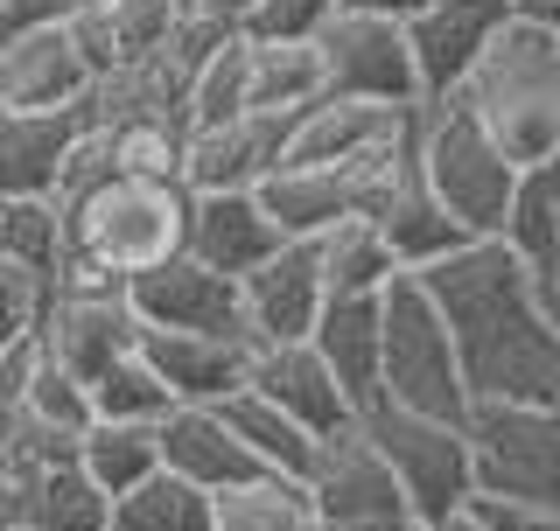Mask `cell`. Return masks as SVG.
I'll list each match as a JSON object with an SVG mask.
<instances>
[{
  "label": "cell",
  "mask_w": 560,
  "mask_h": 531,
  "mask_svg": "<svg viewBox=\"0 0 560 531\" xmlns=\"http://www.w3.org/2000/svg\"><path fill=\"white\" fill-rule=\"evenodd\" d=\"M49 280H35V273H22L14 259H0V357L8 350H22L35 329H43V315H49Z\"/></svg>",
  "instance_id": "8d00e7d4"
},
{
  "label": "cell",
  "mask_w": 560,
  "mask_h": 531,
  "mask_svg": "<svg viewBox=\"0 0 560 531\" xmlns=\"http://www.w3.org/2000/svg\"><path fill=\"white\" fill-rule=\"evenodd\" d=\"M224 420H232V434L253 448V462L267 469V475H288V483H308V469H315V440L302 420H288L280 405H267L259 392H238L232 405H224Z\"/></svg>",
  "instance_id": "4316f807"
},
{
  "label": "cell",
  "mask_w": 560,
  "mask_h": 531,
  "mask_svg": "<svg viewBox=\"0 0 560 531\" xmlns=\"http://www.w3.org/2000/svg\"><path fill=\"white\" fill-rule=\"evenodd\" d=\"M253 8H259V0H203L197 14H218V22H232V28H238V22H245Z\"/></svg>",
  "instance_id": "7bdbcfd3"
},
{
  "label": "cell",
  "mask_w": 560,
  "mask_h": 531,
  "mask_svg": "<svg viewBox=\"0 0 560 531\" xmlns=\"http://www.w3.org/2000/svg\"><path fill=\"white\" fill-rule=\"evenodd\" d=\"M525 14V0H428L407 22L413 70H420V98L448 105L463 98V84L477 78V63L498 49V35Z\"/></svg>",
  "instance_id": "9c48e42d"
},
{
  "label": "cell",
  "mask_w": 560,
  "mask_h": 531,
  "mask_svg": "<svg viewBox=\"0 0 560 531\" xmlns=\"http://www.w3.org/2000/svg\"><path fill=\"white\" fill-rule=\"evenodd\" d=\"M175 8H183V14H197V8H203V0H175Z\"/></svg>",
  "instance_id": "7dc6e473"
},
{
  "label": "cell",
  "mask_w": 560,
  "mask_h": 531,
  "mask_svg": "<svg viewBox=\"0 0 560 531\" xmlns=\"http://www.w3.org/2000/svg\"><path fill=\"white\" fill-rule=\"evenodd\" d=\"M218 531H323V510H315L308 483L259 475V483L218 497Z\"/></svg>",
  "instance_id": "1f68e13d"
},
{
  "label": "cell",
  "mask_w": 560,
  "mask_h": 531,
  "mask_svg": "<svg viewBox=\"0 0 560 531\" xmlns=\"http://www.w3.org/2000/svg\"><path fill=\"white\" fill-rule=\"evenodd\" d=\"M434 531H490L483 518H469V510H463V518H448V524H434Z\"/></svg>",
  "instance_id": "f6af8a7d"
},
{
  "label": "cell",
  "mask_w": 560,
  "mask_h": 531,
  "mask_svg": "<svg viewBox=\"0 0 560 531\" xmlns=\"http://www.w3.org/2000/svg\"><path fill=\"white\" fill-rule=\"evenodd\" d=\"M525 266H547L560 259V162H539V168H518V189H512V217H504V238Z\"/></svg>",
  "instance_id": "4dcf8cb0"
},
{
  "label": "cell",
  "mask_w": 560,
  "mask_h": 531,
  "mask_svg": "<svg viewBox=\"0 0 560 531\" xmlns=\"http://www.w3.org/2000/svg\"><path fill=\"white\" fill-rule=\"evenodd\" d=\"M385 405L434 420H469V405H477L463 357H455V335L413 273L393 280V294H385Z\"/></svg>",
  "instance_id": "5b68a950"
},
{
  "label": "cell",
  "mask_w": 560,
  "mask_h": 531,
  "mask_svg": "<svg viewBox=\"0 0 560 531\" xmlns=\"http://www.w3.org/2000/svg\"><path fill=\"white\" fill-rule=\"evenodd\" d=\"M343 8H358V14H378V22H399L407 28L420 8H428V0H343Z\"/></svg>",
  "instance_id": "b9f144b4"
},
{
  "label": "cell",
  "mask_w": 560,
  "mask_h": 531,
  "mask_svg": "<svg viewBox=\"0 0 560 531\" xmlns=\"http://www.w3.org/2000/svg\"><path fill=\"white\" fill-rule=\"evenodd\" d=\"M533 300H539V315H547V329L560 335V259L533 266Z\"/></svg>",
  "instance_id": "60d3db41"
},
{
  "label": "cell",
  "mask_w": 560,
  "mask_h": 531,
  "mask_svg": "<svg viewBox=\"0 0 560 531\" xmlns=\"http://www.w3.org/2000/svg\"><path fill=\"white\" fill-rule=\"evenodd\" d=\"M133 315L148 329H168V335H238V343H253V322H245V287L224 273H210L203 259L175 252L168 266H154V273H140L133 287Z\"/></svg>",
  "instance_id": "8fae6325"
},
{
  "label": "cell",
  "mask_w": 560,
  "mask_h": 531,
  "mask_svg": "<svg viewBox=\"0 0 560 531\" xmlns=\"http://www.w3.org/2000/svg\"><path fill=\"white\" fill-rule=\"evenodd\" d=\"M0 259L57 287L70 266V224L49 197H0Z\"/></svg>",
  "instance_id": "83f0119b"
},
{
  "label": "cell",
  "mask_w": 560,
  "mask_h": 531,
  "mask_svg": "<svg viewBox=\"0 0 560 531\" xmlns=\"http://www.w3.org/2000/svg\"><path fill=\"white\" fill-rule=\"evenodd\" d=\"M113 175H119V162H113V140H105V133L92 127V133L78 140V148L63 154V168H57V189H49V203H57L63 217H70V210H78V203H92L98 189L113 182Z\"/></svg>",
  "instance_id": "74e56055"
},
{
  "label": "cell",
  "mask_w": 560,
  "mask_h": 531,
  "mask_svg": "<svg viewBox=\"0 0 560 531\" xmlns=\"http://www.w3.org/2000/svg\"><path fill=\"white\" fill-rule=\"evenodd\" d=\"M92 413L98 420H127V427H162L175 413V392L162 385V370L148 364V350H133V357H119L92 385Z\"/></svg>",
  "instance_id": "836d02e7"
},
{
  "label": "cell",
  "mask_w": 560,
  "mask_h": 531,
  "mask_svg": "<svg viewBox=\"0 0 560 531\" xmlns=\"http://www.w3.org/2000/svg\"><path fill=\"white\" fill-rule=\"evenodd\" d=\"M372 434V448L393 462L407 504L428 524H448L477 504V455H469L463 420H434V413H407V405H372L358 420Z\"/></svg>",
  "instance_id": "8992f818"
},
{
  "label": "cell",
  "mask_w": 560,
  "mask_h": 531,
  "mask_svg": "<svg viewBox=\"0 0 560 531\" xmlns=\"http://www.w3.org/2000/svg\"><path fill=\"white\" fill-rule=\"evenodd\" d=\"M343 14V0H259L238 22L245 43H323V28Z\"/></svg>",
  "instance_id": "d590c367"
},
{
  "label": "cell",
  "mask_w": 560,
  "mask_h": 531,
  "mask_svg": "<svg viewBox=\"0 0 560 531\" xmlns=\"http://www.w3.org/2000/svg\"><path fill=\"white\" fill-rule=\"evenodd\" d=\"M455 105L477 113V127L518 168L560 162V35L539 14H518L498 35V49L477 63V78L463 84Z\"/></svg>",
  "instance_id": "3957f363"
},
{
  "label": "cell",
  "mask_w": 560,
  "mask_h": 531,
  "mask_svg": "<svg viewBox=\"0 0 560 531\" xmlns=\"http://www.w3.org/2000/svg\"><path fill=\"white\" fill-rule=\"evenodd\" d=\"M183 28V8L175 0H98L70 22V43L92 63V78H119V70L148 63L154 49H168V35Z\"/></svg>",
  "instance_id": "44dd1931"
},
{
  "label": "cell",
  "mask_w": 560,
  "mask_h": 531,
  "mask_svg": "<svg viewBox=\"0 0 560 531\" xmlns=\"http://www.w3.org/2000/svg\"><path fill=\"white\" fill-rule=\"evenodd\" d=\"M308 497L323 510V531H385V524H407L420 510L407 504L393 462L372 448L364 427H343L315 448V469H308Z\"/></svg>",
  "instance_id": "ba28073f"
},
{
  "label": "cell",
  "mask_w": 560,
  "mask_h": 531,
  "mask_svg": "<svg viewBox=\"0 0 560 531\" xmlns=\"http://www.w3.org/2000/svg\"><path fill=\"white\" fill-rule=\"evenodd\" d=\"M253 113V43H224L218 57L203 63V78L189 84V133H210V127H232V119Z\"/></svg>",
  "instance_id": "d6a6232c"
},
{
  "label": "cell",
  "mask_w": 560,
  "mask_h": 531,
  "mask_svg": "<svg viewBox=\"0 0 560 531\" xmlns=\"http://www.w3.org/2000/svg\"><path fill=\"white\" fill-rule=\"evenodd\" d=\"M455 335L477 405H560V335L533 300V266L512 245L477 238L469 252L413 273Z\"/></svg>",
  "instance_id": "6da1fadb"
},
{
  "label": "cell",
  "mask_w": 560,
  "mask_h": 531,
  "mask_svg": "<svg viewBox=\"0 0 560 531\" xmlns=\"http://www.w3.org/2000/svg\"><path fill=\"white\" fill-rule=\"evenodd\" d=\"M302 119V113H294ZM294 119L280 113H245L232 127L189 133V189L197 197H232V189H267L280 168H288V140Z\"/></svg>",
  "instance_id": "2e32d148"
},
{
  "label": "cell",
  "mask_w": 560,
  "mask_h": 531,
  "mask_svg": "<svg viewBox=\"0 0 560 531\" xmlns=\"http://www.w3.org/2000/svg\"><path fill=\"white\" fill-rule=\"evenodd\" d=\"M189 210L197 189L189 182H140V175H113L92 203L70 210V266L57 287L84 294H127L140 273L168 266L189 245Z\"/></svg>",
  "instance_id": "7a4b0ae2"
},
{
  "label": "cell",
  "mask_w": 560,
  "mask_h": 531,
  "mask_svg": "<svg viewBox=\"0 0 560 531\" xmlns=\"http://www.w3.org/2000/svg\"><path fill=\"white\" fill-rule=\"evenodd\" d=\"M308 343L337 370V385L358 405V420L372 405H385V300H329Z\"/></svg>",
  "instance_id": "603a6c76"
},
{
  "label": "cell",
  "mask_w": 560,
  "mask_h": 531,
  "mask_svg": "<svg viewBox=\"0 0 560 531\" xmlns=\"http://www.w3.org/2000/svg\"><path fill=\"white\" fill-rule=\"evenodd\" d=\"M420 105H364V98H323L294 119L288 140V168H350L372 162V154H393L399 140L413 133Z\"/></svg>",
  "instance_id": "5bb4252c"
},
{
  "label": "cell",
  "mask_w": 560,
  "mask_h": 531,
  "mask_svg": "<svg viewBox=\"0 0 560 531\" xmlns=\"http://www.w3.org/2000/svg\"><path fill=\"white\" fill-rule=\"evenodd\" d=\"M315 252H323L329 300H385V294H393V280H407V266H399V252L385 245V232H378L372 217L337 224L329 238H315Z\"/></svg>",
  "instance_id": "d4e9b609"
},
{
  "label": "cell",
  "mask_w": 560,
  "mask_h": 531,
  "mask_svg": "<svg viewBox=\"0 0 560 531\" xmlns=\"http://www.w3.org/2000/svg\"><path fill=\"white\" fill-rule=\"evenodd\" d=\"M78 469L92 475L105 497H133L148 475H162V427H127V420H92L78 448Z\"/></svg>",
  "instance_id": "484cf974"
},
{
  "label": "cell",
  "mask_w": 560,
  "mask_h": 531,
  "mask_svg": "<svg viewBox=\"0 0 560 531\" xmlns=\"http://www.w3.org/2000/svg\"><path fill=\"white\" fill-rule=\"evenodd\" d=\"M245 287V322H253V343H308L315 322L329 308V280H323V252L308 238H288L280 252L259 266Z\"/></svg>",
  "instance_id": "9a60e30c"
},
{
  "label": "cell",
  "mask_w": 560,
  "mask_h": 531,
  "mask_svg": "<svg viewBox=\"0 0 560 531\" xmlns=\"http://www.w3.org/2000/svg\"><path fill=\"white\" fill-rule=\"evenodd\" d=\"M245 392H259L267 405H280L288 420H302L315 440L358 427V405L343 399L337 370L323 364L315 343H259L253 350V385H245Z\"/></svg>",
  "instance_id": "e0dca14e"
},
{
  "label": "cell",
  "mask_w": 560,
  "mask_h": 531,
  "mask_svg": "<svg viewBox=\"0 0 560 531\" xmlns=\"http://www.w3.org/2000/svg\"><path fill=\"white\" fill-rule=\"evenodd\" d=\"M385 531H434L428 518H407V524H385Z\"/></svg>",
  "instance_id": "bcb514c9"
},
{
  "label": "cell",
  "mask_w": 560,
  "mask_h": 531,
  "mask_svg": "<svg viewBox=\"0 0 560 531\" xmlns=\"http://www.w3.org/2000/svg\"><path fill=\"white\" fill-rule=\"evenodd\" d=\"M84 8H98V0H0V35H22V28H70Z\"/></svg>",
  "instance_id": "f35d334b"
},
{
  "label": "cell",
  "mask_w": 560,
  "mask_h": 531,
  "mask_svg": "<svg viewBox=\"0 0 560 531\" xmlns=\"http://www.w3.org/2000/svg\"><path fill=\"white\" fill-rule=\"evenodd\" d=\"M477 497L560 504V405H469Z\"/></svg>",
  "instance_id": "52a82bcc"
},
{
  "label": "cell",
  "mask_w": 560,
  "mask_h": 531,
  "mask_svg": "<svg viewBox=\"0 0 560 531\" xmlns=\"http://www.w3.org/2000/svg\"><path fill=\"white\" fill-rule=\"evenodd\" d=\"M113 531H218V497L162 469L113 504Z\"/></svg>",
  "instance_id": "f546056e"
},
{
  "label": "cell",
  "mask_w": 560,
  "mask_h": 531,
  "mask_svg": "<svg viewBox=\"0 0 560 531\" xmlns=\"http://www.w3.org/2000/svg\"><path fill=\"white\" fill-rule=\"evenodd\" d=\"M525 14H539V22H547V28L560 35V0H533V8H525Z\"/></svg>",
  "instance_id": "ee69618b"
},
{
  "label": "cell",
  "mask_w": 560,
  "mask_h": 531,
  "mask_svg": "<svg viewBox=\"0 0 560 531\" xmlns=\"http://www.w3.org/2000/svg\"><path fill=\"white\" fill-rule=\"evenodd\" d=\"M162 469L183 475V483L210 489V497H232V489L259 483L253 448L232 434V420H224V405H175L162 420Z\"/></svg>",
  "instance_id": "ac0fdd59"
},
{
  "label": "cell",
  "mask_w": 560,
  "mask_h": 531,
  "mask_svg": "<svg viewBox=\"0 0 560 531\" xmlns=\"http://www.w3.org/2000/svg\"><path fill=\"white\" fill-rule=\"evenodd\" d=\"M92 133V113H0V197H49L57 168Z\"/></svg>",
  "instance_id": "cb8c5ba5"
},
{
  "label": "cell",
  "mask_w": 560,
  "mask_h": 531,
  "mask_svg": "<svg viewBox=\"0 0 560 531\" xmlns=\"http://www.w3.org/2000/svg\"><path fill=\"white\" fill-rule=\"evenodd\" d=\"M323 57V84L329 98H364V105H428L420 98V70H413V43L399 22L343 8L315 43Z\"/></svg>",
  "instance_id": "30bf717a"
},
{
  "label": "cell",
  "mask_w": 560,
  "mask_h": 531,
  "mask_svg": "<svg viewBox=\"0 0 560 531\" xmlns=\"http://www.w3.org/2000/svg\"><path fill=\"white\" fill-rule=\"evenodd\" d=\"M280 245H288V238H280L273 210L259 203V189H232V197H197L183 252L203 259L210 273H224V280H253Z\"/></svg>",
  "instance_id": "d6986e66"
},
{
  "label": "cell",
  "mask_w": 560,
  "mask_h": 531,
  "mask_svg": "<svg viewBox=\"0 0 560 531\" xmlns=\"http://www.w3.org/2000/svg\"><path fill=\"white\" fill-rule=\"evenodd\" d=\"M420 175H428V189L448 203V217L463 224L469 238H504L518 162L477 127V113H463L455 98L420 105Z\"/></svg>",
  "instance_id": "277c9868"
},
{
  "label": "cell",
  "mask_w": 560,
  "mask_h": 531,
  "mask_svg": "<svg viewBox=\"0 0 560 531\" xmlns=\"http://www.w3.org/2000/svg\"><path fill=\"white\" fill-rule=\"evenodd\" d=\"M43 350L57 357L70 378L92 392V385L113 370L119 357H133L148 343V322L133 315L127 294H84V287H57L49 294V315H43Z\"/></svg>",
  "instance_id": "7c38bea8"
},
{
  "label": "cell",
  "mask_w": 560,
  "mask_h": 531,
  "mask_svg": "<svg viewBox=\"0 0 560 531\" xmlns=\"http://www.w3.org/2000/svg\"><path fill=\"white\" fill-rule=\"evenodd\" d=\"M372 224L385 232V245L399 252L407 273H434L442 259H455V252H469V245H477L463 224L448 217V203L428 189V175H420V133H413V154H407V168H399L393 197H385V210H378Z\"/></svg>",
  "instance_id": "7402d4cb"
},
{
  "label": "cell",
  "mask_w": 560,
  "mask_h": 531,
  "mask_svg": "<svg viewBox=\"0 0 560 531\" xmlns=\"http://www.w3.org/2000/svg\"><path fill=\"white\" fill-rule=\"evenodd\" d=\"M469 518H483L490 531H560V504H504V497H477Z\"/></svg>",
  "instance_id": "ab89813d"
},
{
  "label": "cell",
  "mask_w": 560,
  "mask_h": 531,
  "mask_svg": "<svg viewBox=\"0 0 560 531\" xmlns=\"http://www.w3.org/2000/svg\"><path fill=\"white\" fill-rule=\"evenodd\" d=\"M148 364L162 370V385L175 392V405H232L253 385V350L238 335H168L148 329Z\"/></svg>",
  "instance_id": "ffe728a7"
},
{
  "label": "cell",
  "mask_w": 560,
  "mask_h": 531,
  "mask_svg": "<svg viewBox=\"0 0 560 531\" xmlns=\"http://www.w3.org/2000/svg\"><path fill=\"white\" fill-rule=\"evenodd\" d=\"M525 8H533V0H525Z\"/></svg>",
  "instance_id": "c3c4849f"
},
{
  "label": "cell",
  "mask_w": 560,
  "mask_h": 531,
  "mask_svg": "<svg viewBox=\"0 0 560 531\" xmlns=\"http://www.w3.org/2000/svg\"><path fill=\"white\" fill-rule=\"evenodd\" d=\"M92 92L98 78L78 57L70 28L0 35V113H78Z\"/></svg>",
  "instance_id": "4fadbf2b"
},
{
  "label": "cell",
  "mask_w": 560,
  "mask_h": 531,
  "mask_svg": "<svg viewBox=\"0 0 560 531\" xmlns=\"http://www.w3.org/2000/svg\"><path fill=\"white\" fill-rule=\"evenodd\" d=\"M323 98H329V84H323L315 43H253V113L294 119Z\"/></svg>",
  "instance_id": "f1b7e54d"
},
{
  "label": "cell",
  "mask_w": 560,
  "mask_h": 531,
  "mask_svg": "<svg viewBox=\"0 0 560 531\" xmlns=\"http://www.w3.org/2000/svg\"><path fill=\"white\" fill-rule=\"evenodd\" d=\"M113 162L119 175H140V182H189V127L183 119H133V127H113Z\"/></svg>",
  "instance_id": "e575fe53"
}]
</instances>
